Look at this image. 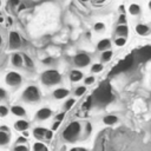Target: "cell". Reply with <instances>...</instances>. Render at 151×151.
I'll use <instances>...</instances> for the list:
<instances>
[{
  "label": "cell",
  "mask_w": 151,
  "mask_h": 151,
  "mask_svg": "<svg viewBox=\"0 0 151 151\" xmlns=\"http://www.w3.org/2000/svg\"><path fill=\"white\" fill-rule=\"evenodd\" d=\"M2 21H4V18H2L1 15H0V22H2Z\"/></svg>",
  "instance_id": "obj_42"
},
{
  "label": "cell",
  "mask_w": 151,
  "mask_h": 151,
  "mask_svg": "<svg viewBox=\"0 0 151 151\" xmlns=\"http://www.w3.org/2000/svg\"><path fill=\"white\" fill-rule=\"evenodd\" d=\"M33 134L37 139H51L52 138V132L50 130L42 129V127H35L33 131Z\"/></svg>",
  "instance_id": "obj_5"
},
{
  "label": "cell",
  "mask_w": 151,
  "mask_h": 151,
  "mask_svg": "<svg viewBox=\"0 0 151 151\" xmlns=\"http://www.w3.org/2000/svg\"><path fill=\"white\" fill-rule=\"evenodd\" d=\"M6 83L11 86H17V85H20L21 83V76L17 72H9L7 76H6Z\"/></svg>",
  "instance_id": "obj_6"
},
{
  "label": "cell",
  "mask_w": 151,
  "mask_h": 151,
  "mask_svg": "<svg viewBox=\"0 0 151 151\" xmlns=\"http://www.w3.org/2000/svg\"><path fill=\"white\" fill-rule=\"evenodd\" d=\"M80 132H81V125L79 122H72L63 132V138L67 142H76L79 136H80Z\"/></svg>",
  "instance_id": "obj_1"
},
{
  "label": "cell",
  "mask_w": 151,
  "mask_h": 151,
  "mask_svg": "<svg viewBox=\"0 0 151 151\" xmlns=\"http://www.w3.org/2000/svg\"><path fill=\"white\" fill-rule=\"evenodd\" d=\"M60 79H61V77H60L59 72H57L54 70H48V71L44 72L41 76V81L47 86H52V85L58 84L60 81Z\"/></svg>",
  "instance_id": "obj_2"
},
{
  "label": "cell",
  "mask_w": 151,
  "mask_h": 151,
  "mask_svg": "<svg viewBox=\"0 0 151 151\" xmlns=\"http://www.w3.org/2000/svg\"><path fill=\"white\" fill-rule=\"evenodd\" d=\"M0 41H1V38H0Z\"/></svg>",
  "instance_id": "obj_44"
},
{
  "label": "cell",
  "mask_w": 151,
  "mask_h": 151,
  "mask_svg": "<svg viewBox=\"0 0 151 151\" xmlns=\"http://www.w3.org/2000/svg\"><path fill=\"white\" fill-rule=\"evenodd\" d=\"M94 83V77L93 76H90L87 78H85V85H91Z\"/></svg>",
  "instance_id": "obj_30"
},
{
  "label": "cell",
  "mask_w": 151,
  "mask_h": 151,
  "mask_svg": "<svg viewBox=\"0 0 151 151\" xmlns=\"http://www.w3.org/2000/svg\"><path fill=\"white\" fill-rule=\"evenodd\" d=\"M5 97H6V91L2 90V88H0V99H4Z\"/></svg>",
  "instance_id": "obj_35"
},
{
  "label": "cell",
  "mask_w": 151,
  "mask_h": 151,
  "mask_svg": "<svg viewBox=\"0 0 151 151\" xmlns=\"http://www.w3.org/2000/svg\"><path fill=\"white\" fill-rule=\"evenodd\" d=\"M112 55H113V52H112L111 50L104 51V52H101V55H100V60H101L103 63H107V61H110V60H111Z\"/></svg>",
  "instance_id": "obj_18"
},
{
  "label": "cell",
  "mask_w": 151,
  "mask_h": 151,
  "mask_svg": "<svg viewBox=\"0 0 151 151\" xmlns=\"http://www.w3.org/2000/svg\"><path fill=\"white\" fill-rule=\"evenodd\" d=\"M59 125H60V120H57V122L53 124V126H52V130H57V129L59 127Z\"/></svg>",
  "instance_id": "obj_34"
},
{
  "label": "cell",
  "mask_w": 151,
  "mask_h": 151,
  "mask_svg": "<svg viewBox=\"0 0 151 151\" xmlns=\"http://www.w3.org/2000/svg\"><path fill=\"white\" fill-rule=\"evenodd\" d=\"M51 113H52V111L50 109H40L37 112V118L40 120H45V119L51 117Z\"/></svg>",
  "instance_id": "obj_12"
},
{
  "label": "cell",
  "mask_w": 151,
  "mask_h": 151,
  "mask_svg": "<svg viewBox=\"0 0 151 151\" xmlns=\"http://www.w3.org/2000/svg\"><path fill=\"white\" fill-rule=\"evenodd\" d=\"M78 151H87V150L84 149V147H78Z\"/></svg>",
  "instance_id": "obj_38"
},
{
  "label": "cell",
  "mask_w": 151,
  "mask_h": 151,
  "mask_svg": "<svg viewBox=\"0 0 151 151\" xmlns=\"http://www.w3.org/2000/svg\"><path fill=\"white\" fill-rule=\"evenodd\" d=\"M26 142V137H20L17 139V144H24Z\"/></svg>",
  "instance_id": "obj_32"
},
{
  "label": "cell",
  "mask_w": 151,
  "mask_h": 151,
  "mask_svg": "<svg viewBox=\"0 0 151 151\" xmlns=\"http://www.w3.org/2000/svg\"><path fill=\"white\" fill-rule=\"evenodd\" d=\"M90 63H91V59L86 53H79L74 57V64L79 67H85Z\"/></svg>",
  "instance_id": "obj_4"
},
{
  "label": "cell",
  "mask_w": 151,
  "mask_h": 151,
  "mask_svg": "<svg viewBox=\"0 0 151 151\" xmlns=\"http://www.w3.org/2000/svg\"><path fill=\"white\" fill-rule=\"evenodd\" d=\"M118 120H119V118L114 114H107L103 118V123L105 125H114V124L118 123Z\"/></svg>",
  "instance_id": "obj_13"
},
{
  "label": "cell",
  "mask_w": 151,
  "mask_h": 151,
  "mask_svg": "<svg viewBox=\"0 0 151 151\" xmlns=\"http://www.w3.org/2000/svg\"><path fill=\"white\" fill-rule=\"evenodd\" d=\"M20 44H21V39H20L19 34L17 32H11V34H9V46L12 48H17V47L20 46Z\"/></svg>",
  "instance_id": "obj_10"
},
{
  "label": "cell",
  "mask_w": 151,
  "mask_h": 151,
  "mask_svg": "<svg viewBox=\"0 0 151 151\" xmlns=\"http://www.w3.org/2000/svg\"><path fill=\"white\" fill-rule=\"evenodd\" d=\"M24 57V60H25V64L28 66V67H33V63H32V60L27 57V55H22Z\"/></svg>",
  "instance_id": "obj_29"
},
{
  "label": "cell",
  "mask_w": 151,
  "mask_h": 151,
  "mask_svg": "<svg viewBox=\"0 0 151 151\" xmlns=\"http://www.w3.org/2000/svg\"><path fill=\"white\" fill-rule=\"evenodd\" d=\"M13 151H28V147L24 144H17Z\"/></svg>",
  "instance_id": "obj_26"
},
{
  "label": "cell",
  "mask_w": 151,
  "mask_h": 151,
  "mask_svg": "<svg viewBox=\"0 0 151 151\" xmlns=\"http://www.w3.org/2000/svg\"><path fill=\"white\" fill-rule=\"evenodd\" d=\"M134 29H136V33L142 35V37H146V35H149L151 33V28L146 24H137Z\"/></svg>",
  "instance_id": "obj_7"
},
{
  "label": "cell",
  "mask_w": 151,
  "mask_h": 151,
  "mask_svg": "<svg viewBox=\"0 0 151 151\" xmlns=\"http://www.w3.org/2000/svg\"><path fill=\"white\" fill-rule=\"evenodd\" d=\"M12 63H13V65L14 66H21L22 65V63H24V57L21 55V54H18V53H15V54H13V57H12Z\"/></svg>",
  "instance_id": "obj_17"
},
{
  "label": "cell",
  "mask_w": 151,
  "mask_h": 151,
  "mask_svg": "<svg viewBox=\"0 0 151 151\" xmlns=\"http://www.w3.org/2000/svg\"><path fill=\"white\" fill-rule=\"evenodd\" d=\"M33 150H34V151H48V149H47L42 143H39V142L33 145Z\"/></svg>",
  "instance_id": "obj_23"
},
{
  "label": "cell",
  "mask_w": 151,
  "mask_h": 151,
  "mask_svg": "<svg viewBox=\"0 0 151 151\" xmlns=\"http://www.w3.org/2000/svg\"><path fill=\"white\" fill-rule=\"evenodd\" d=\"M7 113H8L7 107H6V106L0 105V117H6V116H7Z\"/></svg>",
  "instance_id": "obj_28"
},
{
  "label": "cell",
  "mask_w": 151,
  "mask_h": 151,
  "mask_svg": "<svg viewBox=\"0 0 151 151\" xmlns=\"http://www.w3.org/2000/svg\"><path fill=\"white\" fill-rule=\"evenodd\" d=\"M130 33L129 26L126 24H118V26L116 27V35L117 37H123V38H127Z\"/></svg>",
  "instance_id": "obj_8"
},
{
  "label": "cell",
  "mask_w": 151,
  "mask_h": 151,
  "mask_svg": "<svg viewBox=\"0 0 151 151\" xmlns=\"http://www.w3.org/2000/svg\"><path fill=\"white\" fill-rule=\"evenodd\" d=\"M11 139L9 130L6 126L0 127V145H6Z\"/></svg>",
  "instance_id": "obj_9"
},
{
  "label": "cell",
  "mask_w": 151,
  "mask_h": 151,
  "mask_svg": "<svg viewBox=\"0 0 151 151\" xmlns=\"http://www.w3.org/2000/svg\"><path fill=\"white\" fill-rule=\"evenodd\" d=\"M9 4L12 6H18L20 4V0H9Z\"/></svg>",
  "instance_id": "obj_33"
},
{
  "label": "cell",
  "mask_w": 151,
  "mask_h": 151,
  "mask_svg": "<svg viewBox=\"0 0 151 151\" xmlns=\"http://www.w3.org/2000/svg\"><path fill=\"white\" fill-rule=\"evenodd\" d=\"M11 111H12V113H13V114H15V116H19V117L25 116V110H24L21 106H19V105L13 106V107L11 109Z\"/></svg>",
  "instance_id": "obj_20"
},
{
  "label": "cell",
  "mask_w": 151,
  "mask_h": 151,
  "mask_svg": "<svg viewBox=\"0 0 151 151\" xmlns=\"http://www.w3.org/2000/svg\"><path fill=\"white\" fill-rule=\"evenodd\" d=\"M85 92H86V87H85V86H79L78 88H76L74 94L78 96V97H80V96H83Z\"/></svg>",
  "instance_id": "obj_24"
},
{
  "label": "cell",
  "mask_w": 151,
  "mask_h": 151,
  "mask_svg": "<svg viewBox=\"0 0 151 151\" xmlns=\"http://www.w3.org/2000/svg\"><path fill=\"white\" fill-rule=\"evenodd\" d=\"M8 24H9V25L12 24V19H11V18H8Z\"/></svg>",
  "instance_id": "obj_41"
},
{
  "label": "cell",
  "mask_w": 151,
  "mask_h": 151,
  "mask_svg": "<svg viewBox=\"0 0 151 151\" xmlns=\"http://www.w3.org/2000/svg\"><path fill=\"white\" fill-rule=\"evenodd\" d=\"M28 126H29V124H28V122H26V120H18V122H15V124H14V127H15L18 131H25V130L28 129Z\"/></svg>",
  "instance_id": "obj_16"
},
{
  "label": "cell",
  "mask_w": 151,
  "mask_h": 151,
  "mask_svg": "<svg viewBox=\"0 0 151 151\" xmlns=\"http://www.w3.org/2000/svg\"><path fill=\"white\" fill-rule=\"evenodd\" d=\"M73 104H74V100H73V99H70V100H67V101L65 103V105H64V109L67 111V110H70V109L73 106Z\"/></svg>",
  "instance_id": "obj_27"
},
{
  "label": "cell",
  "mask_w": 151,
  "mask_h": 151,
  "mask_svg": "<svg viewBox=\"0 0 151 151\" xmlns=\"http://www.w3.org/2000/svg\"><path fill=\"white\" fill-rule=\"evenodd\" d=\"M125 44H126V38L117 37V38L114 39V45H116L117 47H123V46H125Z\"/></svg>",
  "instance_id": "obj_21"
},
{
  "label": "cell",
  "mask_w": 151,
  "mask_h": 151,
  "mask_svg": "<svg viewBox=\"0 0 151 151\" xmlns=\"http://www.w3.org/2000/svg\"><path fill=\"white\" fill-rule=\"evenodd\" d=\"M118 22L119 24H126V17H125V14H120L118 17Z\"/></svg>",
  "instance_id": "obj_31"
},
{
  "label": "cell",
  "mask_w": 151,
  "mask_h": 151,
  "mask_svg": "<svg viewBox=\"0 0 151 151\" xmlns=\"http://www.w3.org/2000/svg\"><path fill=\"white\" fill-rule=\"evenodd\" d=\"M64 114H65V113H59V114L57 116V120H61V119L64 118Z\"/></svg>",
  "instance_id": "obj_36"
},
{
  "label": "cell",
  "mask_w": 151,
  "mask_h": 151,
  "mask_svg": "<svg viewBox=\"0 0 151 151\" xmlns=\"http://www.w3.org/2000/svg\"><path fill=\"white\" fill-rule=\"evenodd\" d=\"M91 1H93V2H103L105 0H91Z\"/></svg>",
  "instance_id": "obj_39"
},
{
  "label": "cell",
  "mask_w": 151,
  "mask_h": 151,
  "mask_svg": "<svg viewBox=\"0 0 151 151\" xmlns=\"http://www.w3.org/2000/svg\"><path fill=\"white\" fill-rule=\"evenodd\" d=\"M22 99L27 103H35L40 99V93L39 90L35 86H28L24 93H22Z\"/></svg>",
  "instance_id": "obj_3"
},
{
  "label": "cell",
  "mask_w": 151,
  "mask_h": 151,
  "mask_svg": "<svg viewBox=\"0 0 151 151\" xmlns=\"http://www.w3.org/2000/svg\"><path fill=\"white\" fill-rule=\"evenodd\" d=\"M105 29V25L103 24V22H97V24H94V31H97V32H103Z\"/></svg>",
  "instance_id": "obj_25"
},
{
  "label": "cell",
  "mask_w": 151,
  "mask_h": 151,
  "mask_svg": "<svg viewBox=\"0 0 151 151\" xmlns=\"http://www.w3.org/2000/svg\"><path fill=\"white\" fill-rule=\"evenodd\" d=\"M147 6H149V9H150V11H151V0H150V1H149V4H147Z\"/></svg>",
  "instance_id": "obj_40"
},
{
  "label": "cell",
  "mask_w": 151,
  "mask_h": 151,
  "mask_svg": "<svg viewBox=\"0 0 151 151\" xmlns=\"http://www.w3.org/2000/svg\"><path fill=\"white\" fill-rule=\"evenodd\" d=\"M22 134H24V137H28V136H29V133H28V132H27L26 130L24 131V133H22Z\"/></svg>",
  "instance_id": "obj_37"
},
{
  "label": "cell",
  "mask_w": 151,
  "mask_h": 151,
  "mask_svg": "<svg viewBox=\"0 0 151 151\" xmlns=\"http://www.w3.org/2000/svg\"><path fill=\"white\" fill-rule=\"evenodd\" d=\"M70 78H71V80H72V81H79V80H81V79H83V73H81L80 71L74 70V71H72V72H71Z\"/></svg>",
  "instance_id": "obj_19"
},
{
  "label": "cell",
  "mask_w": 151,
  "mask_h": 151,
  "mask_svg": "<svg viewBox=\"0 0 151 151\" xmlns=\"http://www.w3.org/2000/svg\"><path fill=\"white\" fill-rule=\"evenodd\" d=\"M103 68H104L103 64H99V63H97V64H93V65H92V67H91V71H92L93 73H99V72H101V71H103Z\"/></svg>",
  "instance_id": "obj_22"
},
{
  "label": "cell",
  "mask_w": 151,
  "mask_h": 151,
  "mask_svg": "<svg viewBox=\"0 0 151 151\" xmlns=\"http://www.w3.org/2000/svg\"><path fill=\"white\" fill-rule=\"evenodd\" d=\"M110 47H111V40H110V39H101V40L97 44V48H98L99 51H101V52L110 50Z\"/></svg>",
  "instance_id": "obj_11"
},
{
  "label": "cell",
  "mask_w": 151,
  "mask_h": 151,
  "mask_svg": "<svg viewBox=\"0 0 151 151\" xmlns=\"http://www.w3.org/2000/svg\"><path fill=\"white\" fill-rule=\"evenodd\" d=\"M129 12L131 15H139L142 13V8L138 4H131L129 6Z\"/></svg>",
  "instance_id": "obj_14"
},
{
  "label": "cell",
  "mask_w": 151,
  "mask_h": 151,
  "mask_svg": "<svg viewBox=\"0 0 151 151\" xmlns=\"http://www.w3.org/2000/svg\"><path fill=\"white\" fill-rule=\"evenodd\" d=\"M67 94H68V90H66V88H57V90L53 92V96H54V98H57V99H63V98H65Z\"/></svg>",
  "instance_id": "obj_15"
},
{
  "label": "cell",
  "mask_w": 151,
  "mask_h": 151,
  "mask_svg": "<svg viewBox=\"0 0 151 151\" xmlns=\"http://www.w3.org/2000/svg\"><path fill=\"white\" fill-rule=\"evenodd\" d=\"M70 151H78V147H77V149H71Z\"/></svg>",
  "instance_id": "obj_43"
}]
</instances>
